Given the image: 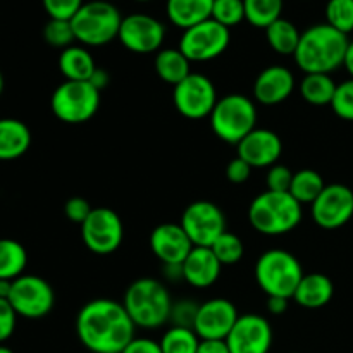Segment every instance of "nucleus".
I'll use <instances>...</instances> for the list:
<instances>
[{"mask_svg":"<svg viewBox=\"0 0 353 353\" xmlns=\"http://www.w3.org/2000/svg\"><path fill=\"white\" fill-rule=\"evenodd\" d=\"M150 250L164 265H181L193 250V243L181 224L164 223L150 233Z\"/></svg>","mask_w":353,"mask_h":353,"instance_id":"6ab92c4d","label":"nucleus"},{"mask_svg":"<svg viewBox=\"0 0 353 353\" xmlns=\"http://www.w3.org/2000/svg\"><path fill=\"white\" fill-rule=\"evenodd\" d=\"M196 353H231L226 340H200Z\"/></svg>","mask_w":353,"mask_h":353,"instance_id":"a18cd8bd","label":"nucleus"},{"mask_svg":"<svg viewBox=\"0 0 353 353\" xmlns=\"http://www.w3.org/2000/svg\"><path fill=\"white\" fill-rule=\"evenodd\" d=\"M295 90V76L285 65H269L254 83V99L262 105H278Z\"/></svg>","mask_w":353,"mask_h":353,"instance_id":"aec40b11","label":"nucleus"},{"mask_svg":"<svg viewBox=\"0 0 353 353\" xmlns=\"http://www.w3.org/2000/svg\"><path fill=\"white\" fill-rule=\"evenodd\" d=\"M59 69L65 81H88L95 72V59L85 47L71 45L64 48L59 57Z\"/></svg>","mask_w":353,"mask_h":353,"instance_id":"393cba45","label":"nucleus"},{"mask_svg":"<svg viewBox=\"0 0 353 353\" xmlns=\"http://www.w3.org/2000/svg\"><path fill=\"white\" fill-rule=\"evenodd\" d=\"M236 307L228 299H212L199 305L193 331L200 340H226L233 326L236 324Z\"/></svg>","mask_w":353,"mask_h":353,"instance_id":"f3484780","label":"nucleus"},{"mask_svg":"<svg viewBox=\"0 0 353 353\" xmlns=\"http://www.w3.org/2000/svg\"><path fill=\"white\" fill-rule=\"evenodd\" d=\"M210 128L219 140L238 145L257 124V107L241 93H230L217 100L209 116Z\"/></svg>","mask_w":353,"mask_h":353,"instance_id":"423d86ee","label":"nucleus"},{"mask_svg":"<svg viewBox=\"0 0 353 353\" xmlns=\"http://www.w3.org/2000/svg\"><path fill=\"white\" fill-rule=\"evenodd\" d=\"M31 131L23 121L0 119V161H14L30 150Z\"/></svg>","mask_w":353,"mask_h":353,"instance_id":"5701e85b","label":"nucleus"},{"mask_svg":"<svg viewBox=\"0 0 353 353\" xmlns=\"http://www.w3.org/2000/svg\"><path fill=\"white\" fill-rule=\"evenodd\" d=\"M0 353H14V352L10 350V348H7V347H3V345H0Z\"/></svg>","mask_w":353,"mask_h":353,"instance_id":"3c124183","label":"nucleus"},{"mask_svg":"<svg viewBox=\"0 0 353 353\" xmlns=\"http://www.w3.org/2000/svg\"><path fill=\"white\" fill-rule=\"evenodd\" d=\"M121 353H162V348L159 341L150 340V338L134 336Z\"/></svg>","mask_w":353,"mask_h":353,"instance_id":"c03bdc74","label":"nucleus"},{"mask_svg":"<svg viewBox=\"0 0 353 353\" xmlns=\"http://www.w3.org/2000/svg\"><path fill=\"white\" fill-rule=\"evenodd\" d=\"M334 285L323 272L303 274L302 281L293 293V300L305 309H323L333 300Z\"/></svg>","mask_w":353,"mask_h":353,"instance_id":"4be33fe9","label":"nucleus"},{"mask_svg":"<svg viewBox=\"0 0 353 353\" xmlns=\"http://www.w3.org/2000/svg\"><path fill=\"white\" fill-rule=\"evenodd\" d=\"M119 41L134 54H152L161 50L165 38L164 24L148 14H130L123 17Z\"/></svg>","mask_w":353,"mask_h":353,"instance_id":"2eb2a0df","label":"nucleus"},{"mask_svg":"<svg viewBox=\"0 0 353 353\" xmlns=\"http://www.w3.org/2000/svg\"><path fill=\"white\" fill-rule=\"evenodd\" d=\"M348 43V34L327 23L316 24L302 33L293 59L305 74H331L343 65Z\"/></svg>","mask_w":353,"mask_h":353,"instance_id":"f03ea898","label":"nucleus"},{"mask_svg":"<svg viewBox=\"0 0 353 353\" xmlns=\"http://www.w3.org/2000/svg\"><path fill=\"white\" fill-rule=\"evenodd\" d=\"M212 19L226 28H233L245 21L243 0H214Z\"/></svg>","mask_w":353,"mask_h":353,"instance_id":"c9c22d12","label":"nucleus"},{"mask_svg":"<svg viewBox=\"0 0 353 353\" xmlns=\"http://www.w3.org/2000/svg\"><path fill=\"white\" fill-rule=\"evenodd\" d=\"M17 314L9 300L0 299V343L9 340L16 330Z\"/></svg>","mask_w":353,"mask_h":353,"instance_id":"79ce46f5","label":"nucleus"},{"mask_svg":"<svg viewBox=\"0 0 353 353\" xmlns=\"http://www.w3.org/2000/svg\"><path fill=\"white\" fill-rule=\"evenodd\" d=\"M314 223L323 230H338L353 217V192L348 186L326 185L316 202L310 205Z\"/></svg>","mask_w":353,"mask_h":353,"instance_id":"4468645a","label":"nucleus"},{"mask_svg":"<svg viewBox=\"0 0 353 353\" xmlns=\"http://www.w3.org/2000/svg\"><path fill=\"white\" fill-rule=\"evenodd\" d=\"M238 157L252 169L272 168L283 154V141L268 128H255L236 145Z\"/></svg>","mask_w":353,"mask_h":353,"instance_id":"a211bd4d","label":"nucleus"},{"mask_svg":"<svg viewBox=\"0 0 353 353\" xmlns=\"http://www.w3.org/2000/svg\"><path fill=\"white\" fill-rule=\"evenodd\" d=\"M9 302L17 316L24 319H41L54 309L55 293L40 276L23 274L12 281Z\"/></svg>","mask_w":353,"mask_h":353,"instance_id":"9d476101","label":"nucleus"},{"mask_svg":"<svg viewBox=\"0 0 353 353\" xmlns=\"http://www.w3.org/2000/svg\"><path fill=\"white\" fill-rule=\"evenodd\" d=\"M123 23L119 9L109 0H93L83 3L71 19L76 40L88 47H102L119 37Z\"/></svg>","mask_w":353,"mask_h":353,"instance_id":"0eeeda50","label":"nucleus"},{"mask_svg":"<svg viewBox=\"0 0 353 353\" xmlns=\"http://www.w3.org/2000/svg\"><path fill=\"white\" fill-rule=\"evenodd\" d=\"M292 169H288L286 165L274 164L272 168H269L268 178H265V185H268L269 192H290V186L293 181Z\"/></svg>","mask_w":353,"mask_h":353,"instance_id":"ea45409f","label":"nucleus"},{"mask_svg":"<svg viewBox=\"0 0 353 353\" xmlns=\"http://www.w3.org/2000/svg\"><path fill=\"white\" fill-rule=\"evenodd\" d=\"M88 83H90V85H92V86H95V88L99 90V92H102L103 88H107V86H109V83H110V74L105 71V69L97 68L95 72H93V74H92V78L88 79Z\"/></svg>","mask_w":353,"mask_h":353,"instance_id":"de8ad7c7","label":"nucleus"},{"mask_svg":"<svg viewBox=\"0 0 353 353\" xmlns=\"http://www.w3.org/2000/svg\"><path fill=\"white\" fill-rule=\"evenodd\" d=\"M26 264V248L16 240L0 238V279L14 281L19 276H23Z\"/></svg>","mask_w":353,"mask_h":353,"instance_id":"c85d7f7f","label":"nucleus"},{"mask_svg":"<svg viewBox=\"0 0 353 353\" xmlns=\"http://www.w3.org/2000/svg\"><path fill=\"white\" fill-rule=\"evenodd\" d=\"M217 97L216 86L200 72H192L181 83L174 86L172 102L178 112L186 119H203L212 114L216 107Z\"/></svg>","mask_w":353,"mask_h":353,"instance_id":"f8f14e48","label":"nucleus"},{"mask_svg":"<svg viewBox=\"0 0 353 353\" xmlns=\"http://www.w3.org/2000/svg\"><path fill=\"white\" fill-rule=\"evenodd\" d=\"M43 38L50 47L68 48L76 41L74 30H72L71 21L64 19H50L43 28Z\"/></svg>","mask_w":353,"mask_h":353,"instance_id":"f704fd0d","label":"nucleus"},{"mask_svg":"<svg viewBox=\"0 0 353 353\" xmlns=\"http://www.w3.org/2000/svg\"><path fill=\"white\" fill-rule=\"evenodd\" d=\"M324 188H326V185H324V179L319 172L314 171V169H302V171L293 174L292 186H290V195L300 205H303V203L312 205L317 196L323 193Z\"/></svg>","mask_w":353,"mask_h":353,"instance_id":"c756f323","label":"nucleus"},{"mask_svg":"<svg viewBox=\"0 0 353 353\" xmlns=\"http://www.w3.org/2000/svg\"><path fill=\"white\" fill-rule=\"evenodd\" d=\"M245 19L255 28H268L281 17L283 0H243Z\"/></svg>","mask_w":353,"mask_h":353,"instance_id":"7c9ffc66","label":"nucleus"},{"mask_svg":"<svg viewBox=\"0 0 353 353\" xmlns=\"http://www.w3.org/2000/svg\"><path fill=\"white\" fill-rule=\"evenodd\" d=\"M343 65H345V68H347L348 74H350L352 79H353V41H350V43H348L347 55H345Z\"/></svg>","mask_w":353,"mask_h":353,"instance_id":"09e8293b","label":"nucleus"},{"mask_svg":"<svg viewBox=\"0 0 353 353\" xmlns=\"http://www.w3.org/2000/svg\"><path fill=\"white\" fill-rule=\"evenodd\" d=\"M326 23L341 33H352L353 0H330L326 6Z\"/></svg>","mask_w":353,"mask_h":353,"instance_id":"72a5a7b5","label":"nucleus"},{"mask_svg":"<svg viewBox=\"0 0 353 353\" xmlns=\"http://www.w3.org/2000/svg\"><path fill=\"white\" fill-rule=\"evenodd\" d=\"M252 174V168L236 155L234 159H231L226 165V178L228 181L233 183V185H241V183L248 181Z\"/></svg>","mask_w":353,"mask_h":353,"instance_id":"37998d69","label":"nucleus"},{"mask_svg":"<svg viewBox=\"0 0 353 353\" xmlns=\"http://www.w3.org/2000/svg\"><path fill=\"white\" fill-rule=\"evenodd\" d=\"M183 279L195 288H209L219 279L223 264L217 261L210 247H193L181 264Z\"/></svg>","mask_w":353,"mask_h":353,"instance_id":"412c9836","label":"nucleus"},{"mask_svg":"<svg viewBox=\"0 0 353 353\" xmlns=\"http://www.w3.org/2000/svg\"><path fill=\"white\" fill-rule=\"evenodd\" d=\"M230 28L223 26L212 17L183 31L179 50L190 62H207L217 59L230 47Z\"/></svg>","mask_w":353,"mask_h":353,"instance_id":"1a4fd4ad","label":"nucleus"},{"mask_svg":"<svg viewBox=\"0 0 353 353\" xmlns=\"http://www.w3.org/2000/svg\"><path fill=\"white\" fill-rule=\"evenodd\" d=\"M92 210H93V207L90 205L88 200L81 199V196H72V199H69L68 202L64 203L65 217H68L71 223L79 224V226H81V224L88 219V216L92 214Z\"/></svg>","mask_w":353,"mask_h":353,"instance_id":"a19ab883","label":"nucleus"},{"mask_svg":"<svg viewBox=\"0 0 353 353\" xmlns=\"http://www.w3.org/2000/svg\"><path fill=\"white\" fill-rule=\"evenodd\" d=\"M302 278L303 268L299 259L281 248L264 252L255 264L257 285L268 296L293 299Z\"/></svg>","mask_w":353,"mask_h":353,"instance_id":"39448f33","label":"nucleus"},{"mask_svg":"<svg viewBox=\"0 0 353 353\" xmlns=\"http://www.w3.org/2000/svg\"><path fill=\"white\" fill-rule=\"evenodd\" d=\"M2 92H3V74L2 71H0V95H2Z\"/></svg>","mask_w":353,"mask_h":353,"instance_id":"603ef678","label":"nucleus"},{"mask_svg":"<svg viewBox=\"0 0 353 353\" xmlns=\"http://www.w3.org/2000/svg\"><path fill=\"white\" fill-rule=\"evenodd\" d=\"M50 107L62 123L83 124L99 110L100 92L88 81H64L52 93Z\"/></svg>","mask_w":353,"mask_h":353,"instance_id":"6e6552de","label":"nucleus"},{"mask_svg":"<svg viewBox=\"0 0 353 353\" xmlns=\"http://www.w3.org/2000/svg\"><path fill=\"white\" fill-rule=\"evenodd\" d=\"M210 250L214 252V255H216L217 261H219L221 264L233 265L238 264V262L243 259L245 245L238 234L226 231V233H223L216 241H214Z\"/></svg>","mask_w":353,"mask_h":353,"instance_id":"473e14b6","label":"nucleus"},{"mask_svg":"<svg viewBox=\"0 0 353 353\" xmlns=\"http://www.w3.org/2000/svg\"><path fill=\"white\" fill-rule=\"evenodd\" d=\"M123 305L134 326L157 330L169 323L172 300L161 281L154 278H140L128 286Z\"/></svg>","mask_w":353,"mask_h":353,"instance_id":"7ed1b4c3","label":"nucleus"},{"mask_svg":"<svg viewBox=\"0 0 353 353\" xmlns=\"http://www.w3.org/2000/svg\"><path fill=\"white\" fill-rule=\"evenodd\" d=\"M137 2H150V0H137Z\"/></svg>","mask_w":353,"mask_h":353,"instance_id":"864d4df0","label":"nucleus"},{"mask_svg":"<svg viewBox=\"0 0 353 353\" xmlns=\"http://www.w3.org/2000/svg\"><path fill=\"white\" fill-rule=\"evenodd\" d=\"M85 247L97 255L114 254L123 245L124 224L117 212L109 207H95L81 224Z\"/></svg>","mask_w":353,"mask_h":353,"instance_id":"9b49d317","label":"nucleus"},{"mask_svg":"<svg viewBox=\"0 0 353 353\" xmlns=\"http://www.w3.org/2000/svg\"><path fill=\"white\" fill-rule=\"evenodd\" d=\"M196 312H199V305L193 303V300H179L178 303H172L171 317H169V321L172 323V326L193 330V324H195V319H196Z\"/></svg>","mask_w":353,"mask_h":353,"instance_id":"4c0bfd02","label":"nucleus"},{"mask_svg":"<svg viewBox=\"0 0 353 353\" xmlns=\"http://www.w3.org/2000/svg\"><path fill=\"white\" fill-rule=\"evenodd\" d=\"M190 64L192 62L188 61V57L179 48H161L155 55L154 62L155 72H157L159 78L172 86H176L186 76L192 74Z\"/></svg>","mask_w":353,"mask_h":353,"instance_id":"a878e982","label":"nucleus"},{"mask_svg":"<svg viewBox=\"0 0 353 353\" xmlns=\"http://www.w3.org/2000/svg\"><path fill=\"white\" fill-rule=\"evenodd\" d=\"M231 353H269L272 347V327L259 314H245L226 338Z\"/></svg>","mask_w":353,"mask_h":353,"instance_id":"dca6fc26","label":"nucleus"},{"mask_svg":"<svg viewBox=\"0 0 353 353\" xmlns=\"http://www.w3.org/2000/svg\"><path fill=\"white\" fill-rule=\"evenodd\" d=\"M338 85L331 74H305L300 85V93H302L303 100L309 102L310 105H331L336 93Z\"/></svg>","mask_w":353,"mask_h":353,"instance_id":"cd10ccee","label":"nucleus"},{"mask_svg":"<svg viewBox=\"0 0 353 353\" xmlns=\"http://www.w3.org/2000/svg\"><path fill=\"white\" fill-rule=\"evenodd\" d=\"M109 2H110V0H109Z\"/></svg>","mask_w":353,"mask_h":353,"instance_id":"5fc2aeb1","label":"nucleus"},{"mask_svg":"<svg viewBox=\"0 0 353 353\" xmlns=\"http://www.w3.org/2000/svg\"><path fill=\"white\" fill-rule=\"evenodd\" d=\"M331 109L338 117L345 121H353V79L340 83L331 102Z\"/></svg>","mask_w":353,"mask_h":353,"instance_id":"e433bc0d","label":"nucleus"},{"mask_svg":"<svg viewBox=\"0 0 353 353\" xmlns=\"http://www.w3.org/2000/svg\"><path fill=\"white\" fill-rule=\"evenodd\" d=\"M50 19L71 21L83 7V0H41Z\"/></svg>","mask_w":353,"mask_h":353,"instance_id":"58836bf2","label":"nucleus"},{"mask_svg":"<svg viewBox=\"0 0 353 353\" xmlns=\"http://www.w3.org/2000/svg\"><path fill=\"white\" fill-rule=\"evenodd\" d=\"M300 37L302 33L299 31V28L292 21L283 19V17L265 28V38H268L269 47L281 55H295Z\"/></svg>","mask_w":353,"mask_h":353,"instance_id":"bb28decb","label":"nucleus"},{"mask_svg":"<svg viewBox=\"0 0 353 353\" xmlns=\"http://www.w3.org/2000/svg\"><path fill=\"white\" fill-rule=\"evenodd\" d=\"M302 205L290 192H269L255 196L248 207L252 228L265 236H281L302 223Z\"/></svg>","mask_w":353,"mask_h":353,"instance_id":"20e7f679","label":"nucleus"},{"mask_svg":"<svg viewBox=\"0 0 353 353\" xmlns=\"http://www.w3.org/2000/svg\"><path fill=\"white\" fill-rule=\"evenodd\" d=\"M161 343L162 353H196L200 345L199 334L188 327H169Z\"/></svg>","mask_w":353,"mask_h":353,"instance_id":"2f4dec72","label":"nucleus"},{"mask_svg":"<svg viewBox=\"0 0 353 353\" xmlns=\"http://www.w3.org/2000/svg\"><path fill=\"white\" fill-rule=\"evenodd\" d=\"M134 330L123 302L110 299L85 303L76 317V334L93 353H121L134 338Z\"/></svg>","mask_w":353,"mask_h":353,"instance_id":"f257e3e1","label":"nucleus"},{"mask_svg":"<svg viewBox=\"0 0 353 353\" xmlns=\"http://www.w3.org/2000/svg\"><path fill=\"white\" fill-rule=\"evenodd\" d=\"M214 0H168L169 21L183 31L212 17Z\"/></svg>","mask_w":353,"mask_h":353,"instance_id":"b1692460","label":"nucleus"},{"mask_svg":"<svg viewBox=\"0 0 353 353\" xmlns=\"http://www.w3.org/2000/svg\"><path fill=\"white\" fill-rule=\"evenodd\" d=\"M181 228L188 234L193 247H212L214 241L226 233L224 212L209 200H196L185 209L181 216Z\"/></svg>","mask_w":353,"mask_h":353,"instance_id":"ddd939ff","label":"nucleus"},{"mask_svg":"<svg viewBox=\"0 0 353 353\" xmlns=\"http://www.w3.org/2000/svg\"><path fill=\"white\" fill-rule=\"evenodd\" d=\"M288 299L283 296H268V310L272 316H283L288 310Z\"/></svg>","mask_w":353,"mask_h":353,"instance_id":"49530a36","label":"nucleus"},{"mask_svg":"<svg viewBox=\"0 0 353 353\" xmlns=\"http://www.w3.org/2000/svg\"><path fill=\"white\" fill-rule=\"evenodd\" d=\"M10 290H12V281H9V279H0V299L9 300Z\"/></svg>","mask_w":353,"mask_h":353,"instance_id":"8fccbe9b","label":"nucleus"}]
</instances>
